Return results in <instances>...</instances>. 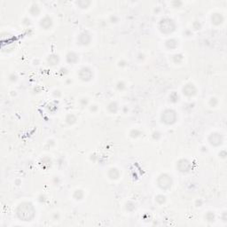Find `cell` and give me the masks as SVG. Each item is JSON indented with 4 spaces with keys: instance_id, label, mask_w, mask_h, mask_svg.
<instances>
[{
    "instance_id": "cell-20",
    "label": "cell",
    "mask_w": 227,
    "mask_h": 227,
    "mask_svg": "<svg viewBox=\"0 0 227 227\" xmlns=\"http://www.w3.org/2000/svg\"><path fill=\"white\" fill-rule=\"evenodd\" d=\"M155 200H156V201L159 204H163L165 202V200H166V197L164 195H162V194H159V195H157L155 197Z\"/></svg>"
},
{
    "instance_id": "cell-15",
    "label": "cell",
    "mask_w": 227,
    "mask_h": 227,
    "mask_svg": "<svg viewBox=\"0 0 227 227\" xmlns=\"http://www.w3.org/2000/svg\"><path fill=\"white\" fill-rule=\"evenodd\" d=\"M40 12H41V10H40L39 6H38L37 4L34 3V4L31 5V6H30V8H29V13H30L31 15H33V16H37V15L40 14Z\"/></svg>"
},
{
    "instance_id": "cell-16",
    "label": "cell",
    "mask_w": 227,
    "mask_h": 227,
    "mask_svg": "<svg viewBox=\"0 0 227 227\" xmlns=\"http://www.w3.org/2000/svg\"><path fill=\"white\" fill-rule=\"evenodd\" d=\"M107 110L110 112V113H116L117 110H118V104L115 101H112L108 104L107 106Z\"/></svg>"
},
{
    "instance_id": "cell-14",
    "label": "cell",
    "mask_w": 227,
    "mask_h": 227,
    "mask_svg": "<svg viewBox=\"0 0 227 227\" xmlns=\"http://www.w3.org/2000/svg\"><path fill=\"white\" fill-rule=\"evenodd\" d=\"M177 45H178V44H177V41L176 39H174V38H170V39L167 40L166 43H165V46H166L169 50H172V49L177 48Z\"/></svg>"
},
{
    "instance_id": "cell-2",
    "label": "cell",
    "mask_w": 227,
    "mask_h": 227,
    "mask_svg": "<svg viewBox=\"0 0 227 227\" xmlns=\"http://www.w3.org/2000/svg\"><path fill=\"white\" fill-rule=\"evenodd\" d=\"M159 29L162 34L169 35L175 31L176 24L173 20L170 18H164L159 23Z\"/></svg>"
},
{
    "instance_id": "cell-12",
    "label": "cell",
    "mask_w": 227,
    "mask_h": 227,
    "mask_svg": "<svg viewBox=\"0 0 227 227\" xmlns=\"http://www.w3.org/2000/svg\"><path fill=\"white\" fill-rule=\"evenodd\" d=\"M78 55L74 52H69L67 54V61L70 64H75L78 61Z\"/></svg>"
},
{
    "instance_id": "cell-18",
    "label": "cell",
    "mask_w": 227,
    "mask_h": 227,
    "mask_svg": "<svg viewBox=\"0 0 227 227\" xmlns=\"http://www.w3.org/2000/svg\"><path fill=\"white\" fill-rule=\"evenodd\" d=\"M59 62V56L58 55H51L48 58V63L49 65H56Z\"/></svg>"
},
{
    "instance_id": "cell-19",
    "label": "cell",
    "mask_w": 227,
    "mask_h": 227,
    "mask_svg": "<svg viewBox=\"0 0 227 227\" xmlns=\"http://www.w3.org/2000/svg\"><path fill=\"white\" fill-rule=\"evenodd\" d=\"M73 197H74L75 200H82V199L83 198V191H81V190H76V191H75Z\"/></svg>"
},
{
    "instance_id": "cell-11",
    "label": "cell",
    "mask_w": 227,
    "mask_h": 227,
    "mask_svg": "<svg viewBox=\"0 0 227 227\" xmlns=\"http://www.w3.org/2000/svg\"><path fill=\"white\" fill-rule=\"evenodd\" d=\"M211 22L215 25H220L223 22V17L221 14H214L211 16Z\"/></svg>"
},
{
    "instance_id": "cell-5",
    "label": "cell",
    "mask_w": 227,
    "mask_h": 227,
    "mask_svg": "<svg viewBox=\"0 0 227 227\" xmlns=\"http://www.w3.org/2000/svg\"><path fill=\"white\" fill-rule=\"evenodd\" d=\"M92 70L89 68V67H83L79 72H78V76L79 78L83 81V82H88L90 80H91L92 78Z\"/></svg>"
},
{
    "instance_id": "cell-8",
    "label": "cell",
    "mask_w": 227,
    "mask_h": 227,
    "mask_svg": "<svg viewBox=\"0 0 227 227\" xmlns=\"http://www.w3.org/2000/svg\"><path fill=\"white\" fill-rule=\"evenodd\" d=\"M196 87L194 86V84L193 83H186L184 87H183V93L184 95H185L186 97H192L193 95L196 94Z\"/></svg>"
},
{
    "instance_id": "cell-3",
    "label": "cell",
    "mask_w": 227,
    "mask_h": 227,
    "mask_svg": "<svg viewBox=\"0 0 227 227\" xmlns=\"http://www.w3.org/2000/svg\"><path fill=\"white\" fill-rule=\"evenodd\" d=\"M177 119V116L175 110L173 109H166L162 114V121L166 124H173L176 123Z\"/></svg>"
},
{
    "instance_id": "cell-7",
    "label": "cell",
    "mask_w": 227,
    "mask_h": 227,
    "mask_svg": "<svg viewBox=\"0 0 227 227\" xmlns=\"http://www.w3.org/2000/svg\"><path fill=\"white\" fill-rule=\"evenodd\" d=\"M208 142L214 146V147H217L219 145L222 144L223 142V138L221 136V134L217 133V132H214V133H211L208 137Z\"/></svg>"
},
{
    "instance_id": "cell-1",
    "label": "cell",
    "mask_w": 227,
    "mask_h": 227,
    "mask_svg": "<svg viewBox=\"0 0 227 227\" xmlns=\"http://www.w3.org/2000/svg\"><path fill=\"white\" fill-rule=\"evenodd\" d=\"M16 214L18 217L23 221H31L35 216V209L31 203L25 201L18 206Z\"/></svg>"
},
{
    "instance_id": "cell-26",
    "label": "cell",
    "mask_w": 227,
    "mask_h": 227,
    "mask_svg": "<svg viewBox=\"0 0 227 227\" xmlns=\"http://www.w3.org/2000/svg\"><path fill=\"white\" fill-rule=\"evenodd\" d=\"M117 88H118V90L123 91L124 89H125V83L124 82H119L117 83Z\"/></svg>"
},
{
    "instance_id": "cell-6",
    "label": "cell",
    "mask_w": 227,
    "mask_h": 227,
    "mask_svg": "<svg viewBox=\"0 0 227 227\" xmlns=\"http://www.w3.org/2000/svg\"><path fill=\"white\" fill-rule=\"evenodd\" d=\"M91 40V35L88 32L83 31L79 34V36L77 37V42H78L77 44H79L80 45H87L90 44Z\"/></svg>"
},
{
    "instance_id": "cell-27",
    "label": "cell",
    "mask_w": 227,
    "mask_h": 227,
    "mask_svg": "<svg viewBox=\"0 0 227 227\" xmlns=\"http://www.w3.org/2000/svg\"><path fill=\"white\" fill-rule=\"evenodd\" d=\"M97 110H98L97 105H91V112H96Z\"/></svg>"
},
{
    "instance_id": "cell-17",
    "label": "cell",
    "mask_w": 227,
    "mask_h": 227,
    "mask_svg": "<svg viewBox=\"0 0 227 227\" xmlns=\"http://www.w3.org/2000/svg\"><path fill=\"white\" fill-rule=\"evenodd\" d=\"M66 123L68 124H69V125H72V124H74L75 122H76V117H75V116H74V115H72V114H70V115H68L67 116H66Z\"/></svg>"
},
{
    "instance_id": "cell-22",
    "label": "cell",
    "mask_w": 227,
    "mask_h": 227,
    "mask_svg": "<svg viewBox=\"0 0 227 227\" xmlns=\"http://www.w3.org/2000/svg\"><path fill=\"white\" fill-rule=\"evenodd\" d=\"M170 101H172V102H177V101H178V95L176 93V92H172L171 94H170Z\"/></svg>"
},
{
    "instance_id": "cell-21",
    "label": "cell",
    "mask_w": 227,
    "mask_h": 227,
    "mask_svg": "<svg viewBox=\"0 0 227 227\" xmlns=\"http://www.w3.org/2000/svg\"><path fill=\"white\" fill-rule=\"evenodd\" d=\"M76 4L79 6V7L81 8H86L91 5V2H87V1H78L76 2Z\"/></svg>"
},
{
    "instance_id": "cell-28",
    "label": "cell",
    "mask_w": 227,
    "mask_h": 227,
    "mask_svg": "<svg viewBox=\"0 0 227 227\" xmlns=\"http://www.w3.org/2000/svg\"><path fill=\"white\" fill-rule=\"evenodd\" d=\"M10 80H12V81H16V80H17V76L14 75H10Z\"/></svg>"
},
{
    "instance_id": "cell-23",
    "label": "cell",
    "mask_w": 227,
    "mask_h": 227,
    "mask_svg": "<svg viewBox=\"0 0 227 227\" xmlns=\"http://www.w3.org/2000/svg\"><path fill=\"white\" fill-rule=\"evenodd\" d=\"M214 218H215V216H214V213L213 212H208L206 214V219L209 222H212L214 221Z\"/></svg>"
},
{
    "instance_id": "cell-13",
    "label": "cell",
    "mask_w": 227,
    "mask_h": 227,
    "mask_svg": "<svg viewBox=\"0 0 227 227\" xmlns=\"http://www.w3.org/2000/svg\"><path fill=\"white\" fill-rule=\"evenodd\" d=\"M108 177L111 178V179H117L119 178L120 177V172L116 168H112L108 170V173H107Z\"/></svg>"
},
{
    "instance_id": "cell-24",
    "label": "cell",
    "mask_w": 227,
    "mask_h": 227,
    "mask_svg": "<svg viewBox=\"0 0 227 227\" xmlns=\"http://www.w3.org/2000/svg\"><path fill=\"white\" fill-rule=\"evenodd\" d=\"M130 135H131L132 138H137V137H139V136L140 135V131H139V130L135 129V130H132V131H131Z\"/></svg>"
},
{
    "instance_id": "cell-4",
    "label": "cell",
    "mask_w": 227,
    "mask_h": 227,
    "mask_svg": "<svg viewBox=\"0 0 227 227\" xmlns=\"http://www.w3.org/2000/svg\"><path fill=\"white\" fill-rule=\"evenodd\" d=\"M157 184L158 186L162 189V190H168L171 187L172 185V178L170 175L163 173L159 176L157 179Z\"/></svg>"
},
{
    "instance_id": "cell-9",
    "label": "cell",
    "mask_w": 227,
    "mask_h": 227,
    "mask_svg": "<svg viewBox=\"0 0 227 227\" xmlns=\"http://www.w3.org/2000/svg\"><path fill=\"white\" fill-rule=\"evenodd\" d=\"M177 168L179 170L180 172H186L190 170V162L185 159H182L177 162Z\"/></svg>"
},
{
    "instance_id": "cell-10",
    "label": "cell",
    "mask_w": 227,
    "mask_h": 227,
    "mask_svg": "<svg viewBox=\"0 0 227 227\" xmlns=\"http://www.w3.org/2000/svg\"><path fill=\"white\" fill-rule=\"evenodd\" d=\"M52 18L49 17V16H45V17L41 20V22H40V26H41V28H43L44 29H50V28L52 27Z\"/></svg>"
},
{
    "instance_id": "cell-25",
    "label": "cell",
    "mask_w": 227,
    "mask_h": 227,
    "mask_svg": "<svg viewBox=\"0 0 227 227\" xmlns=\"http://www.w3.org/2000/svg\"><path fill=\"white\" fill-rule=\"evenodd\" d=\"M209 103H210L211 106H216L217 105L218 101H217V99H216V98H210V101H209Z\"/></svg>"
}]
</instances>
